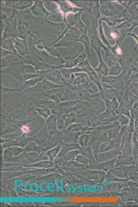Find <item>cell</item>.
I'll return each instance as SVG.
<instances>
[{
	"label": "cell",
	"instance_id": "cell-1",
	"mask_svg": "<svg viewBox=\"0 0 138 207\" xmlns=\"http://www.w3.org/2000/svg\"><path fill=\"white\" fill-rule=\"evenodd\" d=\"M38 71L34 67L25 64L22 61L12 63L8 68L1 70V72L6 73L16 79L19 82L22 75L36 74Z\"/></svg>",
	"mask_w": 138,
	"mask_h": 207
},
{
	"label": "cell",
	"instance_id": "cell-2",
	"mask_svg": "<svg viewBox=\"0 0 138 207\" xmlns=\"http://www.w3.org/2000/svg\"><path fill=\"white\" fill-rule=\"evenodd\" d=\"M63 86L54 84L44 78L35 86L22 91V94L26 97L30 95L32 96H38V97H41L50 90L63 88Z\"/></svg>",
	"mask_w": 138,
	"mask_h": 207
},
{
	"label": "cell",
	"instance_id": "cell-3",
	"mask_svg": "<svg viewBox=\"0 0 138 207\" xmlns=\"http://www.w3.org/2000/svg\"><path fill=\"white\" fill-rule=\"evenodd\" d=\"M39 73L42 75L43 78L54 84L63 86H68L72 89L75 88L66 82L65 78L63 77L59 69H55L53 67L49 69L40 71Z\"/></svg>",
	"mask_w": 138,
	"mask_h": 207
},
{
	"label": "cell",
	"instance_id": "cell-4",
	"mask_svg": "<svg viewBox=\"0 0 138 207\" xmlns=\"http://www.w3.org/2000/svg\"><path fill=\"white\" fill-rule=\"evenodd\" d=\"M78 66L81 68L83 72H85L88 74L90 79L97 86L100 92H102L103 88L101 85L100 79L95 70L89 64L88 61L87 60H84L79 63Z\"/></svg>",
	"mask_w": 138,
	"mask_h": 207
},
{
	"label": "cell",
	"instance_id": "cell-5",
	"mask_svg": "<svg viewBox=\"0 0 138 207\" xmlns=\"http://www.w3.org/2000/svg\"><path fill=\"white\" fill-rule=\"evenodd\" d=\"M16 55L26 64L31 65L34 67L38 71H43V70H48L53 68V66L50 65L42 61H40L39 60L36 59L28 54L21 56L17 53Z\"/></svg>",
	"mask_w": 138,
	"mask_h": 207
},
{
	"label": "cell",
	"instance_id": "cell-6",
	"mask_svg": "<svg viewBox=\"0 0 138 207\" xmlns=\"http://www.w3.org/2000/svg\"><path fill=\"white\" fill-rule=\"evenodd\" d=\"M125 73L126 72H124L119 76H103L102 77V82L107 83L112 88L123 89L125 86L124 76Z\"/></svg>",
	"mask_w": 138,
	"mask_h": 207
},
{
	"label": "cell",
	"instance_id": "cell-7",
	"mask_svg": "<svg viewBox=\"0 0 138 207\" xmlns=\"http://www.w3.org/2000/svg\"><path fill=\"white\" fill-rule=\"evenodd\" d=\"M117 158V157L103 162L99 163L96 162L90 163L89 168L93 169L99 170L105 172H107L115 166Z\"/></svg>",
	"mask_w": 138,
	"mask_h": 207
},
{
	"label": "cell",
	"instance_id": "cell-8",
	"mask_svg": "<svg viewBox=\"0 0 138 207\" xmlns=\"http://www.w3.org/2000/svg\"><path fill=\"white\" fill-rule=\"evenodd\" d=\"M122 152L119 150H110L108 151L100 152L94 155L96 161L97 162L101 163L105 162L118 157Z\"/></svg>",
	"mask_w": 138,
	"mask_h": 207
},
{
	"label": "cell",
	"instance_id": "cell-9",
	"mask_svg": "<svg viewBox=\"0 0 138 207\" xmlns=\"http://www.w3.org/2000/svg\"><path fill=\"white\" fill-rule=\"evenodd\" d=\"M65 88H59L53 89L47 92L41 97L48 99L57 103H60Z\"/></svg>",
	"mask_w": 138,
	"mask_h": 207
},
{
	"label": "cell",
	"instance_id": "cell-10",
	"mask_svg": "<svg viewBox=\"0 0 138 207\" xmlns=\"http://www.w3.org/2000/svg\"><path fill=\"white\" fill-rule=\"evenodd\" d=\"M12 39L14 43L15 48L20 55L23 56L29 54L25 40L19 39L16 37L13 38Z\"/></svg>",
	"mask_w": 138,
	"mask_h": 207
},
{
	"label": "cell",
	"instance_id": "cell-11",
	"mask_svg": "<svg viewBox=\"0 0 138 207\" xmlns=\"http://www.w3.org/2000/svg\"><path fill=\"white\" fill-rule=\"evenodd\" d=\"M43 3V2L42 1H35L34 5L31 9L33 14L37 16L45 17L46 21L47 17L52 12H49L45 9Z\"/></svg>",
	"mask_w": 138,
	"mask_h": 207
},
{
	"label": "cell",
	"instance_id": "cell-12",
	"mask_svg": "<svg viewBox=\"0 0 138 207\" xmlns=\"http://www.w3.org/2000/svg\"><path fill=\"white\" fill-rule=\"evenodd\" d=\"M135 162V159L133 156L131 155L124 156L121 154L118 156L115 166L133 165Z\"/></svg>",
	"mask_w": 138,
	"mask_h": 207
},
{
	"label": "cell",
	"instance_id": "cell-13",
	"mask_svg": "<svg viewBox=\"0 0 138 207\" xmlns=\"http://www.w3.org/2000/svg\"><path fill=\"white\" fill-rule=\"evenodd\" d=\"M17 14L19 25L29 24L36 18L28 12H17Z\"/></svg>",
	"mask_w": 138,
	"mask_h": 207
},
{
	"label": "cell",
	"instance_id": "cell-14",
	"mask_svg": "<svg viewBox=\"0 0 138 207\" xmlns=\"http://www.w3.org/2000/svg\"><path fill=\"white\" fill-rule=\"evenodd\" d=\"M122 135L120 133L119 135L117 138L107 141V145L105 148L100 151V152L108 151L114 149L118 148L121 145V138Z\"/></svg>",
	"mask_w": 138,
	"mask_h": 207
},
{
	"label": "cell",
	"instance_id": "cell-15",
	"mask_svg": "<svg viewBox=\"0 0 138 207\" xmlns=\"http://www.w3.org/2000/svg\"><path fill=\"white\" fill-rule=\"evenodd\" d=\"M92 46L97 52V54L99 56L100 61V64L98 67L97 68L94 69V70L100 73V74H102L103 76H108L109 74V68L105 63L103 61L102 59V57H101L100 55V49H98L95 46Z\"/></svg>",
	"mask_w": 138,
	"mask_h": 207
},
{
	"label": "cell",
	"instance_id": "cell-16",
	"mask_svg": "<svg viewBox=\"0 0 138 207\" xmlns=\"http://www.w3.org/2000/svg\"><path fill=\"white\" fill-rule=\"evenodd\" d=\"M106 173L105 172L99 170L93 169V171L86 173V178L89 179L103 181L105 178Z\"/></svg>",
	"mask_w": 138,
	"mask_h": 207
},
{
	"label": "cell",
	"instance_id": "cell-17",
	"mask_svg": "<svg viewBox=\"0 0 138 207\" xmlns=\"http://www.w3.org/2000/svg\"><path fill=\"white\" fill-rule=\"evenodd\" d=\"M68 89L65 88V91L62 96L60 102L75 101L77 100H80L79 96L74 92Z\"/></svg>",
	"mask_w": 138,
	"mask_h": 207
},
{
	"label": "cell",
	"instance_id": "cell-18",
	"mask_svg": "<svg viewBox=\"0 0 138 207\" xmlns=\"http://www.w3.org/2000/svg\"><path fill=\"white\" fill-rule=\"evenodd\" d=\"M80 149L81 154L88 159L90 160V163L97 162L91 147L87 145Z\"/></svg>",
	"mask_w": 138,
	"mask_h": 207
},
{
	"label": "cell",
	"instance_id": "cell-19",
	"mask_svg": "<svg viewBox=\"0 0 138 207\" xmlns=\"http://www.w3.org/2000/svg\"><path fill=\"white\" fill-rule=\"evenodd\" d=\"M44 78L43 77H37L30 79L23 83L21 85V88L22 91L25 90L33 87L41 81Z\"/></svg>",
	"mask_w": 138,
	"mask_h": 207
},
{
	"label": "cell",
	"instance_id": "cell-20",
	"mask_svg": "<svg viewBox=\"0 0 138 207\" xmlns=\"http://www.w3.org/2000/svg\"><path fill=\"white\" fill-rule=\"evenodd\" d=\"M40 99L39 101L40 107H43L49 109L50 110L58 108V104L50 99L42 97H38Z\"/></svg>",
	"mask_w": 138,
	"mask_h": 207
},
{
	"label": "cell",
	"instance_id": "cell-21",
	"mask_svg": "<svg viewBox=\"0 0 138 207\" xmlns=\"http://www.w3.org/2000/svg\"><path fill=\"white\" fill-rule=\"evenodd\" d=\"M89 128L90 126L89 125L84 127L80 124L73 123L67 126V129L69 131L74 132L89 133L90 131H87Z\"/></svg>",
	"mask_w": 138,
	"mask_h": 207
},
{
	"label": "cell",
	"instance_id": "cell-22",
	"mask_svg": "<svg viewBox=\"0 0 138 207\" xmlns=\"http://www.w3.org/2000/svg\"><path fill=\"white\" fill-rule=\"evenodd\" d=\"M113 121H116L118 122L120 125L123 126H126L128 125L130 121L129 119L127 118V116L121 114H120L116 116L115 118L111 119L107 123H108Z\"/></svg>",
	"mask_w": 138,
	"mask_h": 207
},
{
	"label": "cell",
	"instance_id": "cell-23",
	"mask_svg": "<svg viewBox=\"0 0 138 207\" xmlns=\"http://www.w3.org/2000/svg\"><path fill=\"white\" fill-rule=\"evenodd\" d=\"M35 110L37 113L42 117L46 121L49 117L52 115L50 110L48 108L40 107H35Z\"/></svg>",
	"mask_w": 138,
	"mask_h": 207
},
{
	"label": "cell",
	"instance_id": "cell-24",
	"mask_svg": "<svg viewBox=\"0 0 138 207\" xmlns=\"http://www.w3.org/2000/svg\"><path fill=\"white\" fill-rule=\"evenodd\" d=\"M62 115L65 120V127L74 123L76 121V115L75 112L63 114Z\"/></svg>",
	"mask_w": 138,
	"mask_h": 207
},
{
	"label": "cell",
	"instance_id": "cell-25",
	"mask_svg": "<svg viewBox=\"0 0 138 207\" xmlns=\"http://www.w3.org/2000/svg\"><path fill=\"white\" fill-rule=\"evenodd\" d=\"M122 68L118 63L115 62L109 68V74L112 76H119L122 71Z\"/></svg>",
	"mask_w": 138,
	"mask_h": 207
},
{
	"label": "cell",
	"instance_id": "cell-26",
	"mask_svg": "<svg viewBox=\"0 0 138 207\" xmlns=\"http://www.w3.org/2000/svg\"><path fill=\"white\" fill-rule=\"evenodd\" d=\"M121 128V126L119 125L116 127L109 129L107 133V142L117 138L120 134Z\"/></svg>",
	"mask_w": 138,
	"mask_h": 207
},
{
	"label": "cell",
	"instance_id": "cell-27",
	"mask_svg": "<svg viewBox=\"0 0 138 207\" xmlns=\"http://www.w3.org/2000/svg\"><path fill=\"white\" fill-rule=\"evenodd\" d=\"M12 39H9L6 40H2L1 46L3 49L9 50V51L16 53L14 45H13L12 43Z\"/></svg>",
	"mask_w": 138,
	"mask_h": 207
},
{
	"label": "cell",
	"instance_id": "cell-28",
	"mask_svg": "<svg viewBox=\"0 0 138 207\" xmlns=\"http://www.w3.org/2000/svg\"><path fill=\"white\" fill-rule=\"evenodd\" d=\"M90 139V135L88 133H85L81 135L79 138V142L81 147L83 148L88 145Z\"/></svg>",
	"mask_w": 138,
	"mask_h": 207
},
{
	"label": "cell",
	"instance_id": "cell-29",
	"mask_svg": "<svg viewBox=\"0 0 138 207\" xmlns=\"http://www.w3.org/2000/svg\"><path fill=\"white\" fill-rule=\"evenodd\" d=\"M133 136L132 133L126 131L122 136L121 147H122L124 145L132 143Z\"/></svg>",
	"mask_w": 138,
	"mask_h": 207
},
{
	"label": "cell",
	"instance_id": "cell-30",
	"mask_svg": "<svg viewBox=\"0 0 138 207\" xmlns=\"http://www.w3.org/2000/svg\"><path fill=\"white\" fill-rule=\"evenodd\" d=\"M76 41H79L82 42L86 48V52L87 54H89V47L90 46L89 38L86 35H83L79 39H76Z\"/></svg>",
	"mask_w": 138,
	"mask_h": 207
},
{
	"label": "cell",
	"instance_id": "cell-31",
	"mask_svg": "<svg viewBox=\"0 0 138 207\" xmlns=\"http://www.w3.org/2000/svg\"><path fill=\"white\" fill-rule=\"evenodd\" d=\"M105 178L109 181L112 182H124L127 181L128 179H120L117 177L109 171L107 172Z\"/></svg>",
	"mask_w": 138,
	"mask_h": 207
},
{
	"label": "cell",
	"instance_id": "cell-32",
	"mask_svg": "<svg viewBox=\"0 0 138 207\" xmlns=\"http://www.w3.org/2000/svg\"><path fill=\"white\" fill-rule=\"evenodd\" d=\"M77 162L85 165L86 168L89 167L90 160L82 154H79L75 159Z\"/></svg>",
	"mask_w": 138,
	"mask_h": 207
},
{
	"label": "cell",
	"instance_id": "cell-33",
	"mask_svg": "<svg viewBox=\"0 0 138 207\" xmlns=\"http://www.w3.org/2000/svg\"><path fill=\"white\" fill-rule=\"evenodd\" d=\"M121 148L123 152V155L124 156H128L132 154V142L124 145L121 147Z\"/></svg>",
	"mask_w": 138,
	"mask_h": 207
},
{
	"label": "cell",
	"instance_id": "cell-34",
	"mask_svg": "<svg viewBox=\"0 0 138 207\" xmlns=\"http://www.w3.org/2000/svg\"><path fill=\"white\" fill-rule=\"evenodd\" d=\"M57 128L62 129L64 128L65 126V122L64 118L61 115L57 116L56 119Z\"/></svg>",
	"mask_w": 138,
	"mask_h": 207
},
{
	"label": "cell",
	"instance_id": "cell-35",
	"mask_svg": "<svg viewBox=\"0 0 138 207\" xmlns=\"http://www.w3.org/2000/svg\"><path fill=\"white\" fill-rule=\"evenodd\" d=\"M132 154L136 155L138 154V141L134 134L132 139Z\"/></svg>",
	"mask_w": 138,
	"mask_h": 207
},
{
	"label": "cell",
	"instance_id": "cell-36",
	"mask_svg": "<svg viewBox=\"0 0 138 207\" xmlns=\"http://www.w3.org/2000/svg\"><path fill=\"white\" fill-rule=\"evenodd\" d=\"M86 82L83 76H79L77 77L76 78L73 80V81L71 83L70 85H77L78 86V88H80V85L83 83Z\"/></svg>",
	"mask_w": 138,
	"mask_h": 207
},
{
	"label": "cell",
	"instance_id": "cell-37",
	"mask_svg": "<svg viewBox=\"0 0 138 207\" xmlns=\"http://www.w3.org/2000/svg\"><path fill=\"white\" fill-rule=\"evenodd\" d=\"M20 91H22L21 88H8L5 87L2 84L1 85V94H2L6 92H19Z\"/></svg>",
	"mask_w": 138,
	"mask_h": 207
},
{
	"label": "cell",
	"instance_id": "cell-38",
	"mask_svg": "<svg viewBox=\"0 0 138 207\" xmlns=\"http://www.w3.org/2000/svg\"><path fill=\"white\" fill-rule=\"evenodd\" d=\"M126 131L128 132L133 133L134 131V121L133 119H131L129 123L126 127Z\"/></svg>",
	"mask_w": 138,
	"mask_h": 207
},
{
	"label": "cell",
	"instance_id": "cell-39",
	"mask_svg": "<svg viewBox=\"0 0 138 207\" xmlns=\"http://www.w3.org/2000/svg\"><path fill=\"white\" fill-rule=\"evenodd\" d=\"M129 178L138 183V173L135 171H133L131 173Z\"/></svg>",
	"mask_w": 138,
	"mask_h": 207
},
{
	"label": "cell",
	"instance_id": "cell-40",
	"mask_svg": "<svg viewBox=\"0 0 138 207\" xmlns=\"http://www.w3.org/2000/svg\"><path fill=\"white\" fill-rule=\"evenodd\" d=\"M21 129L23 132L25 133L28 132L29 131V128L26 125H23L21 128Z\"/></svg>",
	"mask_w": 138,
	"mask_h": 207
},
{
	"label": "cell",
	"instance_id": "cell-41",
	"mask_svg": "<svg viewBox=\"0 0 138 207\" xmlns=\"http://www.w3.org/2000/svg\"><path fill=\"white\" fill-rule=\"evenodd\" d=\"M46 184V183L43 182V183H41V184H40V185L39 189H40V190H41V191L42 192H46V190H43L42 189V185H45H45Z\"/></svg>",
	"mask_w": 138,
	"mask_h": 207
},
{
	"label": "cell",
	"instance_id": "cell-42",
	"mask_svg": "<svg viewBox=\"0 0 138 207\" xmlns=\"http://www.w3.org/2000/svg\"><path fill=\"white\" fill-rule=\"evenodd\" d=\"M58 183H59V181H58V179H56V191L57 192H59V184H58Z\"/></svg>",
	"mask_w": 138,
	"mask_h": 207
},
{
	"label": "cell",
	"instance_id": "cell-43",
	"mask_svg": "<svg viewBox=\"0 0 138 207\" xmlns=\"http://www.w3.org/2000/svg\"><path fill=\"white\" fill-rule=\"evenodd\" d=\"M63 181L62 179H61V181H60V191L61 192H63Z\"/></svg>",
	"mask_w": 138,
	"mask_h": 207
}]
</instances>
